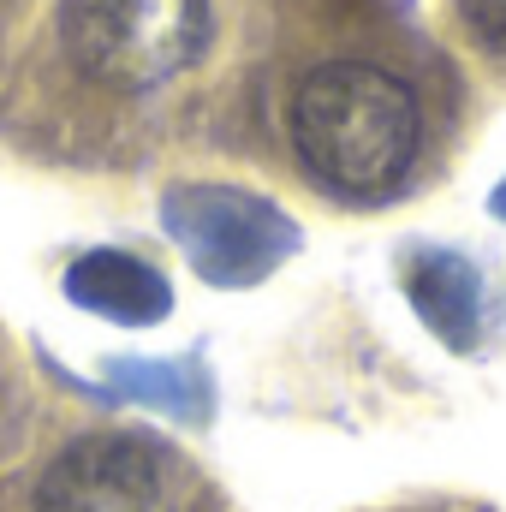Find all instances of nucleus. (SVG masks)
I'll list each match as a JSON object with an SVG mask.
<instances>
[{"label": "nucleus", "mask_w": 506, "mask_h": 512, "mask_svg": "<svg viewBox=\"0 0 506 512\" xmlns=\"http://www.w3.org/2000/svg\"><path fill=\"white\" fill-rule=\"evenodd\" d=\"M423 143V114L405 78L370 60H328L292 96V149L304 173L340 197H387Z\"/></svg>", "instance_id": "f257e3e1"}, {"label": "nucleus", "mask_w": 506, "mask_h": 512, "mask_svg": "<svg viewBox=\"0 0 506 512\" xmlns=\"http://www.w3.org/2000/svg\"><path fill=\"white\" fill-rule=\"evenodd\" d=\"M60 42L102 90H155L209 42V0H66Z\"/></svg>", "instance_id": "f03ea898"}, {"label": "nucleus", "mask_w": 506, "mask_h": 512, "mask_svg": "<svg viewBox=\"0 0 506 512\" xmlns=\"http://www.w3.org/2000/svg\"><path fill=\"white\" fill-rule=\"evenodd\" d=\"M191 471L137 435H84L36 483V512H179Z\"/></svg>", "instance_id": "7ed1b4c3"}, {"label": "nucleus", "mask_w": 506, "mask_h": 512, "mask_svg": "<svg viewBox=\"0 0 506 512\" xmlns=\"http://www.w3.org/2000/svg\"><path fill=\"white\" fill-rule=\"evenodd\" d=\"M167 233L185 245L191 268L215 286H251L298 245V227L233 185H185L167 197Z\"/></svg>", "instance_id": "20e7f679"}, {"label": "nucleus", "mask_w": 506, "mask_h": 512, "mask_svg": "<svg viewBox=\"0 0 506 512\" xmlns=\"http://www.w3.org/2000/svg\"><path fill=\"white\" fill-rule=\"evenodd\" d=\"M66 292H72V304H84V310H96V316H108V322H126V328L161 322L167 304H173L167 280H161L149 262H137V256H126V251L78 256L72 274H66Z\"/></svg>", "instance_id": "39448f33"}, {"label": "nucleus", "mask_w": 506, "mask_h": 512, "mask_svg": "<svg viewBox=\"0 0 506 512\" xmlns=\"http://www.w3.org/2000/svg\"><path fill=\"white\" fill-rule=\"evenodd\" d=\"M417 310L441 328V340L465 346L477 334V274L459 262V256H429L417 268Z\"/></svg>", "instance_id": "423d86ee"}, {"label": "nucleus", "mask_w": 506, "mask_h": 512, "mask_svg": "<svg viewBox=\"0 0 506 512\" xmlns=\"http://www.w3.org/2000/svg\"><path fill=\"white\" fill-rule=\"evenodd\" d=\"M459 6H465V24H471L483 42L506 48V0H459Z\"/></svg>", "instance_id": "0eeeda50"}]
</instances>
